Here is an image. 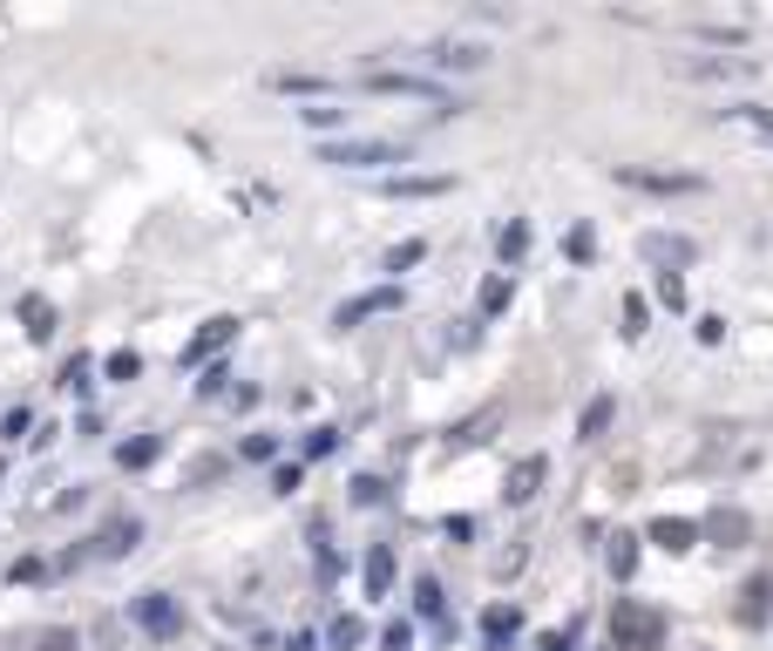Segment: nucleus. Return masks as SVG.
I'll return each mask as SVG.
<instances>
[{
    "instance_id": "nucleus-1",
    "label": "nucleus",
    "mask_w": 773,
    "mask_h": 651,
    "mask_svg": "<svg viewBox=\"0 0 773 651\" xmlns=\"http://www.w3.org/2000/svg\"><path fill=\"white\" fill-rule=\"evenodd\" d=\"M665 644V610L644 597H618L610 604V651H659Z\"/></svg>"
},
{
    "instance_id": "nucleus-4",
    "label": "nucleus",
    "mask_w": 773,
    "mask_h": 651,
    "mask_svg": "<svg viewBox=\"0 0 773 651\" xmlns=\"http://www.w3.org/2000/svg\"><path fill=\"white\" fill-rule=\"evenodd\" d=\"M366 89H374V96H421V102H434V109H462L455 96L441 89V81L407 75V68H374V75H366Z\"/></svg>"
},
{
    "instance_id": "nucleus-37",
    "label": "nucleus",
    "mask_w": 773,
    "mask_h": 651,
    "mask_svg": "<svg viewBox=\"0 0 773 651\" xmlns=\"http://www.w3.org/2000/svg\"><path fill=\"white\" fill-rule=\"evenodd\" d=\"M488 421H496V415H475V421H462V428H455V441H462V448H468V441H482V428H488Z\"/></svg>"
},
{
    "instance_id": "nucleus-7",
    "label": "nucleus",
    "mask_w": 773,
    "mask_h": 651,
    "mask_svg": "<svg viewBox=\"0 0 773 651\" xmlns=\"http://www.w3.org/2000/svg\"><path fill=\"white\" fill-rule=\"evenodd\" d=\"M143 543V522L136 516H109L102 529H96V556H130Z\"/></svg>"
},
{
    "instance_id": "nucleus-32",
    "label": "nucleus",
    "mask_w": 773,
    "mask_h": 651,
    "mask_svg": "<svg viewBox=\"0 0 773 651\" xmlns=\"http://www.w3.org/2000/svg\"><path fill=\"white\" fill-rule=\"evenodd\" d=\"M659 299H665V306H672V312H678V306H685V285H678V272H665V278H659Z\"/></svg>"
},
{
    "instance_id": "nucleus-6",
    "label": "nucleus",
    "mask_w": 773,
    "mask_h": 651,
    "mask_svg": "<svg viewBox=\"0 0 773 651\" xmlns=\"http://www.w3.org/2000/svg\"><path fill=\"white\" fill-rule=\"evenodd\" d=\"M380 312H400V285H374V293H360L333 312V325H360V319H380Z\"/></svg>"
},
{
    "instance_id": "nucleus-31",
    "label": "nucleus",
    "mask_w": 773,
    "mask_h": 651,
    "mask_svg": "<svg viewBox=\"0 0 773 651\" xmlns=\"http://www.w3.org/2000/svg\"><path fill=\"white\" fill-rule=\"evenodd\" d=\"M312 130H333V122H346V109H325V102H312V109H299Z\"/></svg>"
},
{
    "instance_id": "nucleus-18",
    "label": "nucleus",
    "mask_w": 773,
    "mask_h": 651,
    "mask_svg": "<svg viewBox=\"0 0 773 651\" xmlns=\"http://www.w3.org/2000/svg\"><path fill=\"white\" fill-rule=\"evenodd\" d=\"M380 190H387V197H441L448 177H387Z\"/></svg>"
},
{
    "instance_id": "nucleus-34",
    "label": "nucleus",
    "mask_w": 773,
    "mask_h": 651,
    "mask_svg": "<svg viewBox=\"0 0 773 651\" xmlns=\"http://www.w3.org/2000/svg\"><path fill=\"white\" fill-rule=\"evenodd\" d=\"M34 577H48V563H41V556H21V563H14V584H34Z\"/></svg>"
},
{
    "instance_id": "nucleus-17",
    "label": "nucleus",
    "mask_w": 773,
    "mask_h": 651,
    "mask_svg": "<svg viewBox=\"0 0 773 651\" xmlns=\"http://www.w3.org/2000/svg\"><path fill=\"white\" fill-rule=\"evenodd\" d=\"M156 455H163V441H156V434H136V441H122V448H115V462H122V468H150Z\"/></svg>"
},
{
    "instance_id": "nucleus-9",
    "label": "nucleus",
    "mask_w": 773,
    "mask_h": 651,
    "mask_svg": "<svg viewBox=\"0 0 773 651\" xmlns=\"http://www.w3.org/2000/svg\"><path fill=\"white\" fill-rule=\"evenodd\" d=\"M543 475H550V455H522V462L509 468V482H503V496H509V503H529V496L543 488Z\"/></svg>"
},
{
    "instance_id": "nucleus-5",
    "label": "nucleus",
    "mask_w": 773,
    "mask_h": 651,
    "mask_svg": "<svg viewBox=\"0 0 773 651\" xmlns=\"http://www.w3.org/2000/svg\"><path fill=\"white\" fill-rule=\"evenodd\" d=\"M130 618H136L150 638H177V631H184V610H177L170 591H143V597L130 604Z\"/></svg>"
},
{
    "instance_id": "nucleus-23",
    "label": "nucleus",
    "mask_w": 773,
    "mask_h": 651,
    "mask_svg": "<svg viewBox=\"0 0 773 651\" xmlns=\"http://www.w3.org/2000/svg\"><path fill=\"white\" fill-rule=\"evenodd\" d=\"M644 258H659V265H685V258H692V244H685V238H644Z\"/></svg>"
},
{
    "instance_id": "nucleus-24",
    "label": "nucleus",
    "mask_w": 773,
    "mask_h": 651,
    "mask_svg": "<svg viewBox=\"0 0 773 651\" xmlns=\"http://www.w3.org/2000/svg\"><path fill=\"white\" fill-rule=\"evenodd\" d=\"M325 644L353 651V644H366V625H360V618H333V625H325Z\"/></svg>"
},
{
    "instance_id": "nucleus-13",
    "label": "nucleus",
    "mask_w": 773,
    "mask_h": 651,
    "mask_svg": "<svg viewBox=\"0 0 773 651\" xmlns=\"http://www.w3.org/2000/svg\"><path fill=\"white\" fill-rule=\"evenodd\" d=\"M265 89H278V96H325L333 81H325V75H306V68H278V75H265Z\"/></svg>"
},
{
    "instance_id": "nucleus-16",
    "label": "nucleus",
    "mask_w": 773,
    "mask_h": 651,
    "mask_svg": "<svg viewBox=\"0 0 773 651\" xmlns=\"http://www.w3.org/2000/svg\"><path fill=\"white\" fill-rule=\"evenodd\" d=\"M21 319H27V340H48V333H55V306L41 299V293L21 299Z\"/></svg>"
},
{
    "instance_id": "nucleus-39",
    "label": "nucleus",
    "mask_w": 773,
    "mask_h": 651,
    "mask_svg": "<svg viewBox=\"0 0 773 651\" xmlns=\"http://www.w3.org/2000/svg\"><path fill=\"white\" fill-rule=\"evenodd\" d=\"M387 644H394V651H407V644H415V625H400V618H394V625H387Z\"/></svg>"
},
{
    "instance_id": "nucleus-3",
    "label": "nucleus",
    "mask_w": 773,
    "mask_h": 651,
    "mask_svg": "<svg viewBox=\"0 0 773 651\" xmlns=\"http://www.w3.org/2000/svg\"><path fill=\"white\" fill-rule=\"evenodd\" d=\"M665 75H678V81H747V75H760V62L753 55H665Z\"/></svg>"
},
{
    "instance_id": "nucleus-29",
    "label": "nucleus",
    "mask_w": 773,
    "mask_h": 651,
    "mask_svg": "<svg viewBox=\"0 0 773 651\" xmlns=\"http://www.w3.org/2000/svg\"><path fill=\"white\" fill-rule=\"evenodd\" d=\"M421 252H428V244H415V238H407V244H394V252H387V272H407V265H421Z\"/></svg>"
},
{
    "instance_id": "nucleus-30",
    "label": "nucleus",
    "mask_w": 773,
    "mask_h": 651,
    "mask_svg": "<svg viewBox=\"0 0 773 651\" xmlns=\"http://www.w3.org/2000/svg\"><path fill=\"white\" fill-rule=\"evenodd\" d=\"M136 374H143L136 353H109V380H136Z\"/></svg>"
},
{
    "instance_id": "nucleus-2",
    "label": "nucleus",
    "mask_w": 773,
    "mask_h": 651,
    "mask_svg": "<svg viewBox=\"0 0 773 651\" xmlns=\"http://www.w3.org/2000/svg\"><path fill=\"white\" fill-rule=\"evenodd\" d=\"M319 163H340V170H374V163H407V143H387V136H340V143H319Z\"/></svg>"
},
{
    "instance_id": "nucleus-26",
    "label": "nucleus",
    "mask_w": 773,
    "mask_h": 651,
    "mask_svg": "<svg viewBox=\"0 0 773 651\" xmlns=\"http://www.w3.org/2000/svg\"><path fill=\"white\" fill-rule=\"evenodd\" d=\"M638 570V537H618L610 543V577H631Z\"/></svg>"
},
{
    "instance_id": "nucleus-11",
    "label": "nucleus",
    "mask_w": 773,
    "mask_h": 651,
    "mask_svg": "<svg viewBox=\"0 0 773 651\" xmlns=\"http://www.w3.org/2000/svg\"><path fill=\"white\" fill-rule=\"evenodd\" d=\"M706 537L726 543V550H740V543L753 537V522H747V509H713V516H706Z\"/></svg>"
},
{
    "instance_id": "nucleus-12",
    "label": "nucleus",
    "mask_w": 773,
    "mask_h": 651,
    "mask_svg": "<svg viewBox=\"0 0 773 651\" xmlns=\"http://www.w3.org/2000/svg\"><path fill=\"white\" fill-rule=\"evenodd\" d=\"M651 543H659V550H692V543H699V522H685V516H659V522H651Z\"/></svg>"
},
{
    "instance_id": "nucleus-19",
    "label": "nucleus",
    "mask_w": 773,
    "mask_h": 651,
    "mask_svg": "<svg viewBox=\"0 0 773 651\" xmlns=\"http://www.w3.org/2000/svg\"><path fill=\"white\" fill-rule=\"evenodd\" d=\"M719 122H740V130H760V136H773V109H760V102H740V109H719Z\"/></svg>"
},
{
    "instance_id": "nucleus-33",
    "label": "nucleus",
    "mask_w": 773,
    "mask_h": 651,
    "mask_svg": "<svg viewBox=\"0 0 773 651\" xmlns=\"http://www.w3.org/2000/svg\"><path fill=\"white\" fill-rule=\"evenodd\" d=\"M41 651H75V631L55 625V631H41Z\"/></svg>"
},
{
    "instance_id": "nucleus-38",
    "label": "nucleus",
    "mask_w": 773,
    "mask_h": 651,
    "mask_svg": "<svg viewBox=\"0 0 773 651\" xmlns=\"http://www.w3.org/2000/svg\"><path fill=\"white\" fill-rule=\"evenodd\" d=\"M211 475H224V462H218V455H203V462H190V482H211Z\"/></svg>"
},
{
    "instance_id": "nucleus-20",
    "label": "nucleus",
    "mask_w": 773,
    "mask_h": 651,
    "mask_svg": "<svg viewBox=\"0 0 773 651\" xmlns=\"http://www.w3.org/2000/svg\"><path fill=\"white\" fill-rule=\"evenodd\" d=\"M766 597H773V584H766V577H753V584L740 591V625H760V618H766Z\"/></svg>"
},
{
    "instance_id": "nucleus-21",
    "label": "nucleus",
    "mask_w": 773,
    "mask_h": 651,
    "mask_svg": "<svg viewBox=\"0 0 773 651\" xmlns=\"http://www.w3.org/2000/svg\"><path fill=\"white\" fill-rule=\"evenodd\" d=\"M610 415H618V400H610V394H604V400H590V407H584V421H577V434H584V441H597V434L610 428Z\"/></svg>"
},
{
    "instance_id": "nucleus-15",
    "label": "nucleus",
    "mask_w": 773,
    "mask_h": 651,
    "mask_svg": "<svg viewBox=\"0 0 773 651\" xmlns=\"http://www.w3.org/2000/svg\"><path fill=\"white\" fill-rule=\"evenodd\" d=\"M366 591H374V597H387V591H394V550H387V543L366 550Z\"/></svg>"
},
{
    "instance_id": "nucleus-10",
    "label": "nucleus",
    "mask_w": 773,
    "mask_h": 651,
    "mask_svg": "<svg viewBox=\"0 0 773 651\" xmlns=\"http://www.w3.org/2000/svg\"><path fill=\"white\" fill-rule=\"evenodd\" d=\"M428 68H482L488 48H475V41H434V48H421Z\"/></svg>"
},
{
    "instance_id": "nucleus-25",
    "label": "nucleus",
    "mask_w": 773,
    "mask_h": 651,
    "mask_svg": "<svg viewBox=\"0 0 773 651\" xmlns=\"http://www.w3.org/2000/svg\"><path fill=\"white\" fill-rule=\"evenodd\" d=\"M509 306V272H488L482 278V312H503Z\"/></svg>"
},
{
    "instance_id": "nucleus-14",
    "label": "nucleus",
    "mask_w": 773,
    "mask_h": 651,
    "mask_svg": "<svg viewBox=\"0 0 773 651\" xmlns=\"http://www.w3.org/2000/svg\"><path fill=\"white\" fill-rule=\"evenodd\" d=\"M625 184H638V190H699V177H685V170H618Z\"/></svg>"
},
{
    "instance_id": "nucleus-22",
    "label": "nucleus",
    "mask_w": 773,
    "mask_h": 651,
    "mask_svg": "<svg viewBox=\"0 0 773 651\" xmlns=\"http://www.w3.org/2000/svg\"><path fill=\"white\" fill-rule=\"evenodd\" d=\"M482 631H488V651H503V638H516V610H503V604H488V618H482Z\"/></svg>"
},
{
    "instance_id": "nucleus-28",
    "label": "nucleus",
    "mask_w": 773,
    "mask_h": 651,
    "mask_svg": "<svg viewBox=\"0 0 773 651\" xmlns=\"http://www.w3.org/2000/svg\"><path fill=\"white\" fill-rule=\"evenodd\" d=\"M415 610H421V618H441V584H434V577L415 584Z\"/></svg>"
},
{
    "instance_id": "nucleus-36",
    "label": "nucleus",
    "mask_w": 773,
    "mask_h": 651,
    "mask_svg": "<svg viewBox=\"0 0 773 651\" xmlns=\"http://www.w3.org/2000/svg\"><path fill=\"white\" fill-rule=\"evenodd\" d=\"M625 333H631V340L644 333V299H625Z\"/></svg>"
},
{
    "instance_id": "nucleus-35",
    "label": "nucleus",
    "mask_w": 773,
    "mask_h": 651,
    "mask_svg": "<svg viewBox=\"0 0 773 651\" xmlns=\"http://www.w3.org/2000/svg\"><path fill=\"white\" fill-rule=\"evenodd\" d=\"M522 244H529V231H522V224H509V231H503V258H522Z\"/></svg>"
},
{
    "instance_id": "nucleus-27",
    "label": "nucleus",
    "mask_w": 773,
    "mask_h": 651,
    "mask_svg": "<svg viewBox=\"0 0 773 651\" xmlns=\"http://www.w3.org/2000/svg\"><path fill=\"white\" fill-rule=\"evenodd\" d=\"M353 503H360V509L387 503V482H380V475H360V482H353Z\"/></svg>"
},
{
    "instance_id": "nucleus-40",
    "label": "nucleus",
    "mask_w": 773,
    "mask_h": 651,
    "mask_svg": "<svg viewBox=\"0 0 773 651\" xmlns=\"http://www.w3.org/2000/svg\"><path fill=\"white\" fill-rule=\"evenodd\" d=\"M285 651H319V638L312 631H292V644H285Z\"/></svg>"
},
{
    "instance_id": "nucleus-8",
    "label": "nucleus",
    "mask_w": 773,
    "mask_h": 651,
    "mask_svg": "<svg viewBox=\"0 0 773 651\" xmlns=\"http://www.w3.org/2000/svg\"><path fill=\"white\" fill-rule=\"evenodd\" d=\"M231 340H238V319H231V312H218V319H203V333H197V340L184 346V366H197V360H211V353H218V346H231Z\"/></svg>"
}]
</instances>
